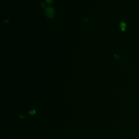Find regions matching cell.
Instances as JSON below:
<instances>
[{"label": "cell", "instance_id": "1", "mask_svg": "<svg viewBox=\"0 0 139 139\" xmlns=\"http://www.w3.org/2000/svg\"><path fill=\"white\" fill-rule=\"evenodd\" d=\"M45 14L47 16V17L49 18H53L55 15L54 9L53 8H52V7H47L45 10Z\"/></svg>", "mask_w": 139, "mask_h": 139}, {"label": "cell", "instance_id": "2", "mask_svg": "<svg viewBox=\"0 0 139 139\" xmlns=\"http://www.w3.org/2000/svg\"><path fill=\"white\" fill-rule=\"evenodd\" d=\"M120 28L121 29V30L123 31H126V24L124 23V22H122L120 24Z\"/></svg>", "mask_w": 139, "mask_h": 139}, {"label": "cell", "instance_id": "3", "mask_svg": "<svg viewBox=\"0 0 139 139\" xmlns=\"http://www.w3.org/2000/svg\"><path fill=\"white\" fill-rule=\"evenodd\" d=\"M45 1L48 4H51L53 2L54 0H45Z\"/></svg>", "mask_w": 139, "mask_h": 139}, {"label": "cell", "instance_id": "4", "mask_svg": "<svg viewBox=\"0 0 139 139\" xmlns=\"http://www.w3.org/2000/svg\"><path fill=\"white\" fill-rule=\"evenodd\" d=\"M41 6L42 7H45V3H43V2L41 3Z\"/></svg>", "mask_w": 139, "mask_h": 139}]
</instances>
